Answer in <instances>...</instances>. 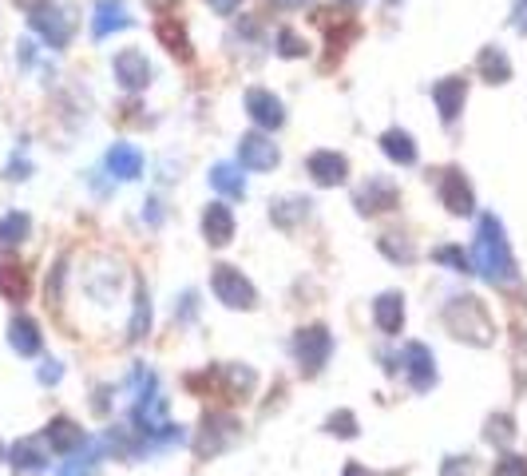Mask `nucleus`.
Wrapping results in <instances>:
<instances>
[{"mask_svg":"<svg viewBox=\"0 0 527 476\" xmlns=\"http://www.w3.org/2000/svg\"><path fill=\"white\" fill-rule=\"evenodd\" d=\"M278 144H273L270 135L262 132H250L238 139V164H243L246 171H273L278 167Z\"/></svg>","mask_w":527,"mask_h":476,"instance_id":"8","label":"nucleus"},{"mask_svg":"<svg viewBox=\"0 0 527 476\" xmlns=\"http://www.w3.org/2000/svg\"><path fill=\"white\" fill-rule=\"evenodd\" d=\"M32 290V278L28 270L20 263H0V294H5L8 302H25Z\"/></svg>","mask_w":527,"mask_h":476,"instance_id":"24","label":"nucleus"},{"mask_svg":"<svg viewBox=\"0 0 527 476\" xmlns=\"http://www.w3.org/2000/svg\"><path fill=\"white\" fill-rule=\"evenodd\" d=\"M444 476H468V457L460 461V457H448L444 461Z\"/></svg>","mask_w":527,"mask_h":476,"instance_id":"38","label":"nucleus"},{"mask_svg":"<svg viewBox=\"0 0 527 476\" xmlns=\"http://www.w3.org/2000/svg\"><path fill=\"white\" fill-rule=\"evenodd\" d=\"M377 246L393 258V263H413V258H416V251H413L409 243H404L401 234H381V243H377Z\"/></svg>","mask_w":527,"mask_h":476,"instance_id":"30","label":"nucleus"},{"mask_svg":"<svg viewBox=\"0 0 527 476\" xmlns=\"http://www.w3.org/2000/svg\"><path fill=\"white\" fill-rule=\"evenodd\" d=\"M8 461H13V472L16 476H40L44 469H48V452H44V445H40L36 437L16 441V445L8 449Z\"/></svg>","mask_w":527,"mask_h":476,"instance_id":"16","label":"nucleus"},{"mask_svg":"<svg viewBox=\"0 0 527 476\" xmlns=\"http://www.w3.org/2000/svg\"><path fill=\"white\" fill-rule=\"evenodd\" d=\"M147 326H151V298H147V290H135V318H131V333L127 338L131 342H139L143 333H147Z\"/></svg>","mask_w":527,"mask_h":476,"instance_id":"29","label":"nucleus"},{"mask_svg":"<svg viewBox=\"0 0 527 476\" xmlns=\"http://www.w3.org/2000/svg\"><path fill=\"white\" fill-rule=\"evenodd\" d=\"M28 25H32V32H40L48 48H64L72 40V20H68V13H64V8H56V5H48V0H44L40 8H32Z\"/></svg>","mask_w":527,"mask_h":476,"instance_id":"6","label":"nucleus"},{"mask_svg":"<svg viewBox=\"0 0 527 476\" xmlns=\"http://www.w3.org/2000/svg\"><path fill=\"white\" fill-rule=\"evenodd\" d=\"M373 322H377L381 333H401L404 326V298L401 294H381L377 302H373Z\"/></svg>","mask_w":527,"mask_h":476,"instance_id":"21","label":"nucleus"},{"mask_svg":"<svg viewBox=\"0 0 527 476\" xmlns=\"http://www.w3.org/2000/svg\"><path fill=\"white\" fill-rule=\"evenodd\" d=\"M441 203L448 207V214H472V211H476L472 183L460 175V171H444V175H441Z\"/></svg>","mask_w":527,"mask_h":476,"instance_id":"12","label":"nucleus"},{"mask_svg":"<svg viewBox=\"0 0 527 476\" xmlns=\"http://www.w3.org/2000/svg\"><path fill=\"white\" fill-rule=\"evenodd\" d=\"M476 68H480V75H484L488 84H508V80H512V60H508V52L496 48V45L480 52Z\"/></svg>","mask_w":527,"mask_h":476,"instance_id":"25","label":"nucleus"},{"mask_svg":"<svg viewBox=\"0 0 527 476\" xmlns=\"http://www.w3.org/2000/svg\"><path fill=\"white\" fill-rule=\"evenodd\" d=\"M203 234L211 246H226L234 238V214H230L226 203H211L203 211Z\"/></svg>","mask_w":527,"mask_h":476,"instance_id":"18","label":"nucleus"},{"mask_svg":"<svg viewBox=\"0 0 527 476\" xmlns=\"http://www.w3.org/2000/svg\"><path fill=\"white\" fill-rule=\"evenodd\" d=\"M433 100L444 124H456V115L464 112V100H468V80L464 75H448V80L433 84Z\"/></svg>","mask_w":527,"mask_h":476,"instance_id":"10","label":"nucleus"},{"mask_svg":"<svg viewBox=\"0 0 527 476\" xmlns=\"http://www.w3.org/2000/svg\"><path fill=\"white\" fill-rule=\"evenodd\" d=\"M337 5H361V0H337Z\"/></svg>","mask_w":527,"mask_h":476,"instance_id":"42","label":"nucleus"},{"mask_svg":"<svg viewBox=\"0 0 527 476\" xmlns=\"http://www.w3.org/2000/svg\"><path fill=\"white\" fill-rule=\"evenodd\" d=\"M8 345H13L20 357H36L40 353L44 338H40V326L28 318V313H16V318L8 322Z\"/></svg>","mask_w":527,"mask_h":476,"instance_id":"20","label":"nucleus"},{"mask_svg":"<svg viewBox=\"0 0 527 476\" xmlns=\"http://www.w3.org/2000/svg\"><path fill=\"white\" fill-rule=\"evenodd\" d=\"M444 326L456 333V338H464L472 345H488L492 342V322L484 306H480V298H456L452 306L444 310Z\"/></svg>","mask_w":527,"mask_h":476,"instance_id":"2","label":"nucleus"},{"mask_svg":"<svg viewBox=\"0 0 527 476\" xmlns=\"http://www.w3.org/2000/svg\"><path fill=\"white\" fill-rule=\"evenodd\" d=\"M155 36H159V45L171 52L174 60H191L194 52H191V40H186V28L179 25V16H171V13H163L159 20H155Z\"/></svg>","mask_w":527,"mask_h":476,"instance_id":"17","label":"nucleus"},{"mask_svg":"<svg viewBox=\"0 0 527 476\" xmlns=\"http://www.w3.org/2000/svg\"><path fill=\"white\" fill-rule=\"evenodd\" d=\"M107 171L115 179H139L143 175V151L131 147V144H115L107 151Z\"/></svg>","mask_w":527,"mask_h":476,"instance_id":"22","label":"nucleus"},{"mask_svg":"<svg viewBox=\"0 0 527 476\" xmlns=\"http://www.w3.org/2000/svg\"><path fill=\"white\" fill-rule=\"evenodd\" d=\"M389 5H397V0H389Z\"/></svg>","mask_w":527,"mask_h":476,"instance_id":"44","label":"nucleus"},{"mask_svg":"<svg viewBox=\"0 0 527 476\" xmlns=\"http://www.w3.org/2000/svg\"><path fill=\"white\" fill-rule=\"evenodd\" d=\"M273 5H282V8H298V5H305V0H273Z\"/></svg>","mask_w":527,"mask_h":476,"instance_id":"41","label":"nucleus"},{"mask_svg":"<svg viewBox=\"0 0 527 476\" xmlns=\"http://www.w3.org/2000/svg\"><path fill=\"white\" fill-rule=\"evenodd\" d=\"M515 28L527 32V0H520V5H515Z\"/></svg>","mask_w":527,"mask_h":476,"instance_id":"39","label":"nucleus"},{"mask_svg":"<svg viewBox=\"0 0 527 476\" xmlns=\"http://www.w3.org/2000/svg\"><path fill=\"white\" fill-rule=\"evenodd\" d=\"M60 377H64V365L60 362H44L40 365V385H56Z\"/></svg>","mask_w":527,"mask_h":476,"instance_id":"36","label":"nucleus"},{"mask_svg":"<svg viewBox=\"0 0 527 476\" xmlns=\"http://www.w3.org/2000/svg\"><path fill=\"white\" fill-rule=\"evenodd\" d=\"M44 441L52 445V452H64V457H68V452H72V449H80L87 437H84V429L75 425L72 417H52V421H48V429H44Z\"/></svg>","mask_w":527,"mask_h":476,"instance_id":"19","label":"nucleus"},{"mask_svg":"<svg viewBox=\"0 0 527 476\" xmlns=\"http://www.w3.org/2000/svg\"><path fill=\"white\" fill-rule=\"evenodd\" d=\"M472 270L492 286H515L520 270H515L512 246L503 238V223L496 214H484L476 226V243H472Z\"/></svg>","mask_w":527,"mask_h":476,"instance_id":"1","label":"nucleus"},{"mask_svg":"<svg viewBox=\"0 0 527 476\" xmlns=\"http://www.w3.org/2000/svg\"><path fill=\"white\" fill-rule=\"evenodd\" d=\"M302 214H310V199H282V203H273L270 219L278 226H293Z\"/></svg>","mask_w":527,"mask_h":476,"instance_id":"28","label":"nucleus"},{"mask_svg":"<svg viewBox=\"0 0 527 476\" xmlns=\"http://www.w3.org/2000/svg\"><path fill=\"white\" fill-rule=\"evenodd\" d=\"M325 429L333 432V437H345V441H353L357 437V417L349 413V409H342V413H333L325 421Z\"/></svg>","mask_w":527,"mask_h":476,"instance_id":"34","label":"nucleus"},{"mask_svg":"<svg viewBox=\"0 0 527 476\" xmlns=\"http://www.w3.org/2000/svg\"><path fill=\"white\" fill-rule=\"evenodd\" d=\"M353 203H357L361 214H385V211H393L401 203V191H397V183H393L389 175H369L357 187Z\"/></svg>","mask_w":527,"mask_h":476,"instance_id":"5","label":"nucleus"},{"mask_svg":"<svg viewBox=\"0 0 527 476\" xmlns=\"http://www.w3.org/2000/svg\"><path fill=\"white\" fill-rule=\"evenodd\" d=\"M329 353H333V333L325 326H305V330L293 333V357H298V365L305 373L322 370L329 362Z\"/></svg>","mask_w":527,"mask_h":476,"instance_id":"4","label":"nucleus"},{"mask_svg":"<svg viewBox=\"0 0 527 476\" xmlns=\"http://www.w3.org/2000/svg\"><path fill=\"white\" fill-rule=\"evenodd\" d=\"M112 72H115V84L127 92H143L151 84V64L139 48H124L119 56L112 60Z\"/></svg>","mask_w":527,"mask_h":476,"instance_id":"9","label":"nucleus"},{"mask_svg":"<svg viewBox=\"0 0 527 476\" xmlns=\"http://www.w3.org/2000/svg\"><path fill=\"white\" fill-rule=\"evenodd\" d=\"M345 476H369V472L361 469V464H345Z\"/></svg>","mask_w":527,"mask_h":476,"instance_id":"40","label":"nucleus"},{"mask_svg":"<svg viewBox=\"0 0 527 476\" xmlns=\"http://www.w3.org/2000/svg\"><path fill=\"white\" fill-rule=\"evenodd\" d=\"M100 461H104V441L87 437L80 449L68 452V461L56 469V476H95V472H100Z\"/></svg>","mask_w":527,"mask_h":476,"instance_id":"15","label":"nucleus"},{"mask_svg":"<svg viewBox=\"0 0 527 476\" xmlns=\"http://www.w3.org/2000/svg\"><path fill=\"white\" fill-rule=\"evenodd\" d=\"M381 151H385L393 164H401V167L416 164V144H413L409 132H401V127H389V132L381 135Z\"/></svg>","mask_w":527,"mask_h":476,"instance_id":"23","label":"nucleus"},{"mask_svg":"<svg viewBox=\"0 0 527 476\" xmlns=\"http://www.w3.org/2000/svg\"><path fill=\"white\" fill-rule=\"evenodd\" d=\"M305 171H310V179L317 187H337V183H345L349 164H345V155H337V151H313V155L305 159Z\"/></svg>","mask_w":527,"mask_h":476,"instance_id":"11","label":"nucleus"},{"mask_svg":"<svg viewBox=\"0 0 527 476\" xmlns=\"http://www.w3.org/2000/svg\"><path fill=\"white\" fill-rule=\"evenodd\" d=\"M0 457H5V445H0Z\"/></svg>","mask_w":527,"mask_h":476,"instance_id":"43","label":"nucleus"},{"mask_svg":"<svg viewBox=\"0 0 527 476\" xmlns=\"http://www.w3.org/2000/svg\"><path fill=\"white\" fill-rule=\"evenodd\" d=\"M206 5H211L218 16H234L238 8H243V0H206Z\"/></svg>","mask_w":527,"mask_h":476,"instance_id":"37","label":"nucleus"},{"mask_svg":"<svg viewBox=\"0 0 527 476\" xmlns=\"http://www.w3.org/2000/svg\"><path fill=\"white\" fill-rule=\"evenodd\" d=\"M211 187L223 191L226 199H243V194H246L243 167H234V164H214V167H211Z\"/></svg>","mask_w":527,"mask_h":476,"instance_id":"26","label":"nucleus"},{"mask_svg":"<svg viewBox=\"0 0 527 476\" xmlns=\"http://www.w3.org/2000/svg\"><path fill=\"white\" fill-rule=\"evenodd\" d=\"M211 290H214V298L223 302V306H230V310H254L258 306V294H254V286H250V278L243 274V270L226 266V263L214 266Z\"/></svg>","mask_w":527,"mask_h":476,"instance_id":"3","label":"nucleus"},{"mask_svg":"<svg viewBox=\"0 0 527 476\" xmlns=\"http://www.w3.org/2000/svg\"><path fill=\"white\" fill-rule=\"evenodd\" d=\"M496 476H527V457H515V452H508L503 461H496Z\"/></svg>","mask_w":527,"mask_h":476,"instance_id":"35","label":"nucleus"},{"mask_svg":"<svg viewBox=\"0 0 527 476\" xmlns=\"http://www.w3.org/2000/svg\"><path fill=\"white\" fill-rule=\"evenodd\" d=\"M246 112L250 119H254L258 127H266V132H273V127L285 124V112H282V100L266 88H250L246 92Z\"/></svg>","mask_w":527,"mask_h":476,"instance_id":"13","label":"nucleus"},{"mask_svg":"<svg viewBox=\"0 0 527 476\" xmlns=\"http://www.w3.org/2000/svg\"><path fill=\"white\" fill-rule=\"evenodd\" d=\"M32 231V219L25 211H13V214H5L0 219V246H16V243H25Z\"/></svg>","mask_w":527,"mask_h":476,"instance_id":"27","label":"nucleus"},{"mask_svg":"<svg viewBox=\"0 0 527 476\" xmlns=\"http://www.w3.org/2000/svg\"><path fill=\"white\" fill-rule=\"evenodd\" d=\"M433 258H436V263H444V266H456L460 274H472V258L460 251V246H436Z\"/></svg>","mask_w":527,"mask_h":476,"instance_id":"32","label":"nucleus"},{"mask_svg":"<svg viewBox=\"0 0 527 476\" xmlns=\"http://www.w3.org/2000/svg\"><path fill=\"white\" fill-rule=\"evenodd\" d=\"M401 365H404V373H409V385L416 389V393H428V389L436 385V357H433V350H428L424 342L404 345Z\"/></svg>","mask_w":527,"mask_h":476,"instance_id":"7","label":"nucleus"},{"mask_svg":"<svg viewBox=\"0 0 527 476\" xmlns=\"http://www.w3.org/2000/svg\"><path fill=\"white\" fill-rule=\"evenodd\" d=\"M278 56H285V60L305 56V40H302L293 28H282V32H278Z\"/></svg>","mask_w":527,"mask_h":476,"instance_id":"33","label":"nucleus"},{"mask_svg":"<svg viewBox=\"0 0 527 476\" xmlns=\"http://www.w3.org/2000/svg\"><path fill=\"white\" fill-rule=\"evenodd\" d=\"M131 25H135V20H131V8L124 0H100V5H95V16H92V36L107 40L112 32L131 28Z\"/></svg>","mask_w":527,"mask_h":476,"instance_id":"14","label":"nucleus"},{"mask_svg":"<svg viewBox=\"0 0 527 476\" xmlns=\"http://www.w3.org/2000/svg\"><path fill=\"white\" fill-rule=\"evenodd\" d=\"M484 437L492 441V445H500V449H508L512 441H515V429H512V417H492L488 421V432Z\"/></svg>","mask_w":527,"mask_h":476,"instance_id":"31","label":"nucleus"}]
</instances>
